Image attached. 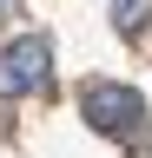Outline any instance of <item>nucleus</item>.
Segmentation results:
<instances>
[{
  "label": "nucleus",
  "mask_w": 152,
  "mask_h": 158,
  "mask_svg": "<svg viewBox=\"0 0 152 158\" xmlns=\"http://www.w3.org/2000/svg\"><path fill=\"white\" fill-rule=\"evenodd\" d=\"M112 27H119L126 40H139V27H145V0H112Z\"/></svg>",
  "instance_id": "7ed1b4c3"
},
{
  "label": "nucleus",
  "mask_w": 152,
  "mask_h": 158,
  "mask_svg": "<svg viewBox=\"0 0 152 158\" xmlns=\"http://www.w3.org/2000/svg\"><path fill=\"white\" fill-rule=\"evenodd\" d=\"M46 79H53V46L40 33H20L0 46V99H33L46 92Z\"/></svg>",
  "instance_id": "f03ea898"
},
{
  "label": "nucleus",
  "mask_w": 152,
  "mask_h": 158,
  "mask_svg": "<svg viewBox=\"0 0 152 158\" xmlns=\"http://www.w3.org/2000/svg\"><path fill=\"white\" fill-rule=\"evenodd\" d=\"M13 13H20V0H0V20H13Z\"/></svg>",
  "instance_id": "20e7f679"
},
{
  "label": "nucleus",
  "mask_w": 152,
  "mask_h": 158,
  "mask_svg": "<svg viewBox=\"0 0 152 158\" xmlns=\"http://www.w3.org/2000/svg\"><path fill=\"white\" fill-rule=\"evenodd\" d=\"M80 112H86L93 132L132 138V132H139V118H145V99L132 92V86H119V79H86V86H80Z\"/></svg>",
  "instance_id": "f257e3e1"
}]
</instances>
